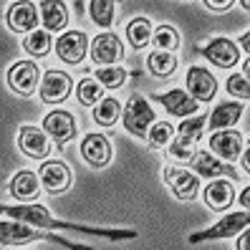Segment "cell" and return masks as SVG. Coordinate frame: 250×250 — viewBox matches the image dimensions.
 Returning <instances> with one entry per match:
<instances>
[{"label":"cell","instance_id":"9","mask_svg":"<svg viewBox=\"0 0 250 250\" xmlns=\"http://www.w3.org/2000/svg\"><path fill=\"white\" fill-rule=\"evenodd\" d=\"M71 76L63 71H46V76L41 81V99L46 101V104H58V101H63L68 94H71Z\"/></svg>","mask_w":250,"mask_h":250},{"label":"cell","instance_id":"32","mask_svg":"<svg viewBox=\"0 0 250 250\" xmlns=\"http://www.w3.org/2000/svg\"><path fill=\"white\" fill-rule=\"evenodd\" d=\"M126 79V71L124 68H116V66H106V68H96V81L101 86H109V89H116L122 86Z\"/></svg>","mask_w":250,"mask_h":250},{"label":"cell","instance_id":"23","mask_svg":"<svg viewBox=\"0 0 250 250\" xmlns=\"http://www.w3.org/2000/svg\"><path fill=\"white\" fill-rule=\"evenodd\" d=\"M240 114H243L240 101H220V104L212 109L210 129H228V126H232L235 122L240 119Z\"/></svg>","mask_w":250,"mask_h":250},{"label":"cell","instance_id":"40","mask_svg":"<svg viewBox=\"0 0 250 250\" xmlns=\"http://www.w3.org/2000/svg\"><path fill=\"white\" fill-rule=\"evenodd\" d=\"M243 76L250 81V58H248V61H245V66H243Z\"/></svg>","mask_w":250,"mask_h":250},{"label":"cell","instance_id":"30","mask_svg":"<svg viewBox=\"0 0 250 250\" xmlns=\"http://www.w3.org/2000/svg\"><path fill=\"white\" fill-rule=\"evenodd\" d=\"M23 48L33 56H46L51 51V33L48 31H33L31 36H25Z\"/></svg>","mask_w":250,"mask_h":250},{"label":"cell","instance_id":"20","mask_svg":"<svg viewBox=\"0 0 250 250\" xmlns=\"http://www.w3.org/2000/svg\"><path fill=\"white\" fill-rule=\"evenodd\" d=\"M205 202H208L212 210H228L235 202L232 180H212L205 187Z\"/></svg>","mask_w":250,"mask_h":250},{"label":"cell","instance_id":"18","mask_svg":"<svg viewBox=\"0 0 250 250\" xmlns=\"http://www.w3.org/2000/svg\"><path fill=\"white\" fill-rule=\"evenodd\" d=\"M38 177H41V185L46 187L48 192L58 195L71 185V169L63 165V162H46V165L41 167Z\"/></svg>","mask_w":250,"mask_h":250},{"label":"cell","instance_id":"5","mask_svg":"<svg viewBox=\"0 0 250 250\" xmlns=\"http://www.w3.org/2000/svg\"><path fill=\"white\" fill-rule=\"evenodd\" d=\"M152 122H154V111L149 101L134 94L126 101V109H124V129L131 131L134 137H146V129H149Z\"/></svg>","mask_w":250,"mask_h":250},{"label":"cell","instance_id":"36","mask_svg":"<svg viewBox=\"0 0 250 250\" xmlns=\"http://www.w3.org/2000/svg\"><path fill=\"white\" fill-rule=\"evenodd\" d=\"M238 250H250V228H245V232L238 238Z\"/></svg>","mask_w":250,"mask_h":250},{"label":"cell","instance_id":"4","mask_svg":"<svg viewBox=\"0 0 250 250\" xmlns=\"http://www.w3.org/2000/svg\"><path fill=\"white\" fill-rule=\"evenodd\" d=\"M250 225V210H243V212H230L228 217H223L220 223H215L212 228L208 230H200V232H192L189 235V243L197 245V243H205V240H220V238H232L238 235L240 230H245Z\"/></svg>","mask_w":250,"mask_h":250},{"label":"cell","instance_id":"26","mask_svg":"<svg viewBox=\"0 0 250 250\" xmlns=\"http://www.w3.org/2000/svg\"><path fill=\"white\" fill-rule=\"evenodd\" d=\"M146 66L154 76H172L174 68H177V58L174 53H165V51H154L149 58H146Z\"/></svg>","mask_w":250,"mask_h":250},{"label":"cell","instance_id":"16","mask_svg":"<svg viewBox=\"0 0 250 250\" xmlns=\"http://www.w3.org/2000/svg\"><path fill=\"white\" fill-rule=\"evenodd\" d=\"M18 146L33 159H43L48 157L51 152V139L43 129H36V126H23L21 129V137H18Z\"/></svg>","mask_w":250,"mask_h":250},{"label":"cell","instance_id":"15","mask_svg":"<svg viewBox=\"0 0 250 250\" xmlns=\"http://www.w3.org/2000/svg\"><path fill=\"white\" fill-rule=\"evenodd\" d=\"M152 101H159V104L165 106L172 116H185V119L197 111V101L189 96L187 91H182V89H172L167 94H154Z\"/></svg>","mask_w":250,"mask_h":250},{"label":"cell","instance_id":"3","mask_svg":"<svg viewBox=\"0 0 250 250\" xmlns=\"http://www.w3.org/2000/svg\"><path fill=\"white\" fill-rule=\"evenodd\" d=\"M205 119H208V116H192V119H185V122L177 126V139H174V142L169 144V149H167L169 157L180 159V162H185V159L192 162V157H195V144H197V139H200V134H202Z\"/></svg>","mask_w":250,"mask_h":250},{"label":"cell","instance_id":"1","mask_svg":"<svg viewBox=\"0 0 250 250\" xmlns=\"http://www.w3.org/2000/svg\"><path fill=\"white\" fill-rule=\"evenodd\" d=\"M5 217L18 220L25 225H36V228H58V230H76L83 235H99V238L106 240H134L137 230H106V228H89V225H73L66 220H56L51 217V212L43 208V205H16V208H3Z\"/></svg>","mask_w":250,"mask_h":250},{"label":"cell","instance_id":"29","mask_svg":"<svg viewBox=\"0 0 250 250\" xmlns=\"http://www.w3.org/2000/svg\"><path fill=\"white\" fill-rule=\"evenodd\" d=\"M79 101L86 106H91V104H99V101H104L101 96H104V86H101L96 79H83L79 83Z\"/></svg>","mask_w":250,"mask_h":250},{"label":"cell","instance_id":"37","mask_svg":"<svg viewBox=\"0 0 250 250\" xmlns=\"http://www.w3.org/2000/svg\"><path fill=\"white\" fill-rule=\"evenodd\" d=\"M240 205H243L245 210H250V187H245V189H243V195H240Z\"/></svg>","mask_w":250,"mask_h":250},{"label":"cell","instance_id":"31","mask_svg":"<svg viewBox=\"0 0 250 250\" xmlns=\"http://www.w3.org/2000/svg\"><path fill=\"white\" fill-rule=\"evenodd\" d=\"M89 13H91L94 23L101 28H109L114 23V3H109V0H91Z\"/></svg>","mask_w":250,"mask_h":250},{"label":"cell","instance_id":"25","mask_svg":"<svg viewBox=\"0 0 250 250\" xmlns=\"http://www.w3.org/2000/svg\"><path fill=\"white\" fill-rule=\"evenodd\" d=\"M126 36H129V43L134 48H144L146 43L152 41L154 31H152V23L146 18H134L129 25H126Z\"/></svg>","mask_w":250,"mask_h":250},{"label":"cell","instance_id":"10","mask_svg":"<svg viewBox=\"0 0 250 250\" xmlns=\"http://www.w3.org/2000/svg\"><path fill=\"white\" fill-rule=\"evenodd\" d=\"M43 129H46V134L56 139L58 146H63L66 142H71L76 137V122H73V116L68 111H51L46 119H43Z\"/></svg>","mask_w":250,"mask_h":250},{"label":"cell","instance_id":"34","mask_svg":"<svg viewBox=\"0 0 250 250\" xmlns=\"http://www.w3.org/2000/svg\"><path fill=\"white\" fill-rule=\"evenodd\" d=\"M228 91L232 96H238V99L250 101V81L243 76V73H232V76L228 79Z\"/></svg>","mask_w":250,"mask_h":250},{"label":"cell","instance_id":"41","mask_svg":"<svg viewBox=\"0 0 250 250\" xmlns=\"http://www.w3.org/2000/svg\"><path fill=\"white\" fill-rule=\"evenodd\" d=\"M240 5H243L245 10H250V3H248V0H243V3H240Z\"/></svg>","mask_w":250,"mask_h":250},{"label":"cell","instance_id":"28","mask_svg":"<svg viewBox=\"0 0 250 250\" xmlns=\"http://www.w3.org/2000/svg\"><path fill=\"white\" fill-rule=\"evenodd\" d=\"M152 41H154V48L157 51L172 53L174 48H177V43H180V36H177V31H174L172 25H159L157 31H154V36H152Z\"/></svg>","mask_w":250,"mask_h":250},{"label":"cell","instance_id":"39","mask_svg":"<svg viewBox=\"0 0 250 250\" xmlns=\"http://www.w3.org/2000/svg\"><path fill=\"white\" fill-rule=\"evenodd\" d=\"M240 46H243V48L248 51V56H250V33H245V36L240 38Z\"/></svg>","mask_w":250,"mask_h":250},{"label":"cell","instance_id":"19","mask_svg":"<svg viewBox=\"0 0 250 250\" xmlns=\"http://www.w3.org/2000/svg\"><path fill=\"white\" fill-rule=\"evenodd\" d=\"M202 56L210 58L215 66L230 68V66L238 63V46H235L230 38H215V41H210L208 46L202 48Z\"/></svg>","mask_w":250,"mask_h":250},{"label":"cell","instance_id":"14","mask_svg":"<svg viewBox=\"0 0 250 250\" xmlns=\"http://www.w3.org/2000/svg\"><path fill=\"white\" fill-rule=\"evenodd\" d=\"M187 89H189V96L195 101H210L217 91V81L208 68L192 66L187 71Z\"/></svg>","mask_w":250,"mask_h":250},{"label":"cell","instance_id":"12","mask_svg":"<svg viewBox=\"0 0 250 250\" xmlns=\"http://www.w3.org/2000/svg\"><path fill=\"white\" fill-rule=\"evenodd\" d=\"M86 48H89V41H86V36L81 31H68V33H63L61 38H58V43H56L58 58H61L63 63H71V66L83 61Z\"/></svg>","mask_w":250,"mask_h":250},{"label":"cell","instance_id":"6","mask_svg":"<svg viewBox=\"0 0 250 250\" xmlns=\"http://www.w3.org/2000/svg\"><path fill=\"white\" fill-rule=\"evenodd\" d=\"M192 169L200 174V177H208V180H215V177H230L232 182L240 180V174L232 169V165H228V162H223V159H217L210 152H197L192 157Z\"/></svg>","mask_w":250,"mask_h":250},{"label":"cell","instance_id":"17","mask_svg":"<svg viewBox=\"0 0 250 250\" xmlns=\"http://www.w3.org/2000/svg\"><path fill=\"white\" fill-rule=\"evenodd\" d=\"M81 157L94 167H104L111 159V144L104 134H86L81 142Z\"/></svg>","mask_w":250,"mask_h":250},{"label":"cell","instance_id":"35","mask_svg":"<svg viewBox=\"0 0 250 250\" xmlns=\"http://www.w3.org/2000/svg\"><path fill=\"white\" fill-rule=\"evenodd\" d=\"M232 3L230 0H225V3H210V0H205V8H210V10H215V13H223V10H228Z\"/></svg>","mask_w":250,"mask_h":250},{"label":"cell","instance_id":"38","mask_svg":"<svg viewBox=\"0 0 250 250\" xmlns=\"http://www.w3.org/2000/svg\"><path fill=\"white\" fill-rule=\"evenodd\" d=\"M243 167L250 172V144H248V149L243 152Z\"/></svg>","mask_w":250,"mask_h":250},{"label":"cell","instance_id":"13","mask_svg":"<svg viewBox=\"0 0 250 250\" xmlns=\"http://www.w3.org/2000/svg\"><path fill=\"white\" fill-rule=\"evenodd\" d=\"M210 149L217 159L235 162L240 157V149H243V137L238 134V131H230V129L215 131V134L210 137Z\"/></svg>","mask_w":250,"mask_h":250},{"label":"cell","instance_id":"11","mask_svg":"<svg viewBox=\"0 0 250 250\" xmlns=\"http://www.w3.org/2000/svg\"><path fill=\"white\" fill-rule=\"evenodd\" d=\"M8 83L13 91H18L23 96H31L36 83H38V66L33 61H18L13 63L8 71Z\"/></svg>","mask_w":250,"mask_h":250},{"label":"cell","instance_id":"27","mask_svg":"<svg viewBox=\"0 0 250 250\" xmlns=\"http://www.w3.org/2000/svg\"><path fill=\"white\" fill-rule=\"evenodd\" d=\"M119 111H122L119 101L116 99H104V101H99L96 109H94V122L99 126H111L116 119H119Z\"/></svg>","mask_w":250,"mask_h":250},{"label":"cell","instance_id":"8","mask_svg":"<svg viewBox=\"0 0 250 250\" xmlns=\"http://www.w3.org/2000/svg\"><path fill=\"white\" fill-rule=\"evenodd\" d=\"M165 182L169 185L174 197H180V200H192L197 195V189H200L197 174L187 172L182 167H167L165 169Z\"/></svg>","mask_w":250,"mask_h":250},{"label":"cell","instance_id":"22","mask_svg":"<svg viewBox=\"0 0 250 250\" xmlns=\"http://www.w3.org/2000/svg\"><path fill=\"white\" fill-rule=\"evenodd\" d=\"M41 192V177L33 172H18L10 182V195L16 200H36Z\"/></svg>","mask_w":250,"mask_h":250},{"label":"cell","instance_id":"33","mask_svg":"<svg viewBox=\"0 0 250 250\" xmlns=\"http://www.w3.org/2000/svg\"><path fill=\"white\" fill-rule=\"evenodd\" d=\"M172 134H174V126H172V124H167V122H157V124L149 129V142L157 144V146H167L169 139H172Z\"/></svg>","mask_w":250,"mask_h":250},{"label":"cell","instance_id":"21","mask_svg":"<svg viewBox=\"0 0 250 250\" xmlns=\"http://www.w3.org/2000/svg\"><path fill=\"white\" fill-rule=\"evenodd\" d=\"M38 23V13H36V5L33 3H16L10 10H8V25L13 28L16 33H28L31 36Z\"/></svg>","mask_w":250,"mask_h":250},{"label":"cell","instance_id":"2","mask_svg":"<svg viewBox=\"0 0 250 250\" xmlns=\"http://www.w3.org/2000/svg\"><path fill=\"white\" fill-rule=\"evenodd\" d=\"M0 240L3 245H21V243H31V240H48V243H56L66 250H94L91 245H81V243H71L66 238H58L53 232H41V230H33L31 225L25 223H13V220H3L0 223Z\"/></svg>","mask_w":250,"mask_h":250},{"label":"cell","instance_id":"24","mask_svg":"<svg viewBox=\"0 0 250 250\" xmlns=\"http://www.w3.org/2000/svg\"><path fill=\"white\" fill-rule=\"evenodd\" d=\"M41 18H43V25L51 31H58L63 28L68 16H66V5L63 3H41Z\"/></svg>","mask_w":250,"mask_h":250},{"label":"cell","instance_id":"7","mask_svg":"<svg viewBox=\"0 0 250 250\" xmlns=\"http://www.w3.org/2000/svg\"><path fill=\"white\" fill-rule=\"evenodd\" d=\"M91 58L99 66H114L124 58V46L114 33H101L91 43Z\"/></svg>","mask_w":250,"mask_h":250}]
</instances>
